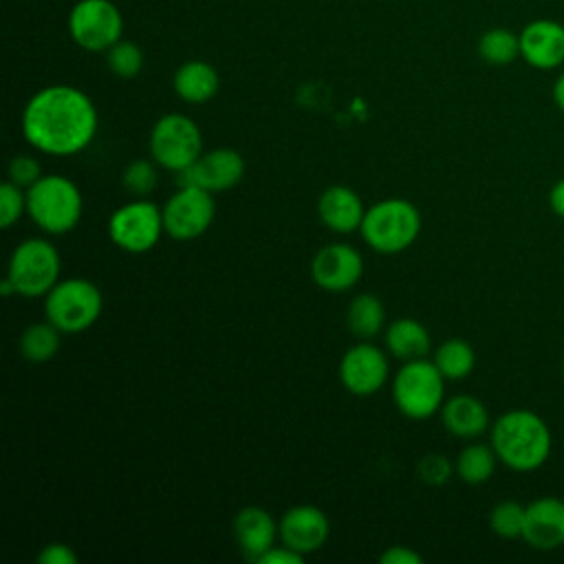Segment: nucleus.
Wrapping results in <instances>:
<instances>
[{"instance_id": "1", "label": "nucleus", "mask_w": 564, "mask_h": 564, "mask_svg": "<svg viewBox=\"0 0 564 564\" xmlns=\"http://www.w3.org/2000/svg\"><path fill=\"white\" fill-rule=\"evenodd\" d=\"M95 132V104L75 86H46L26 101L22 112L24 139L44 154H77L90 145Z\"/></svg>"}, {"instance_id": "2", "label": "nucleus", "mask_w": 564, "mask_h": 564, "mask_svg": "<svg viewBox=\"0 0 564 564\" xmlns=\"http://www.w3.org/2000/svg\"><path fill=\"white\" fill-rule=\"evenodd\" d=\"M491 447L502 465L513 471L540 469L553 447L546 421L533 410H509L491 423Z\"/></svg>"}, {"instance_id": "3", "label": "nucleus", "mask_w": 564, "mask_h": 564, "mask_svg": "<svg viewBox=\"0 0 564 564\" xmlns=\"http://www.w3.org/2000/svg\"><path fill=\"white\" fill-rule=\"evenodd\" d=\"M84 209L79 187L62 174H42L26 187V214L46 234L59 236L77 227Z\"/></svg>"}, {"instance_id": "4", "label": "nucleus", "mask_w": 564, "mask_h": 564, "mask_svg": "<svg viewBox=\"0 0 564 564\" xmlns=\"http://www.w3.org/2000/svg\"><path fill=\"white\" fill-rule=\"evenodd\" d=\"M359 231L370 249L399 253L419 238L421 212L405 198H386L366 209Z\"/></svg>"}, {"instance_id": "5", "label": "nucleus", "mask_w": 564, "mask_h": 564, "mask_svg": "<svg viewBox=\"0 0 564 564\" xmlns=\"http://www.w3.org/2000/svg\"><path fill=\"white\" fill-rule=\"evenodd\" d=\"M392 399L403 416L430 419L445 403V377L425 357L405 361L392 379Z\"/></svg>"}, {"instance_id": "6", "label": "nucleus", "mask_w": 564, "mask_h": 564, "mask_svg": "<svg viewBox=\"0 0 564 564\" xmlns=\"http://www.w3.org/2000/svg\"><path fill=\"white\" fill-rule=\"evenodd\" d=\"M104 308L101 291L86 278L59 280L44 295V315L62 333H82L90 328Z\"/></svg>"}, {"instance_id": "7", "label": "nucleus", "mask_w": 564, "mask_h": 564, "mask_svg": "<svg viewBox=\"0 0 564 564\" xmlns=\"http://www.w3.org/2000/svg\"><path fill=\"white\" fill-rule=\"evenodd\" d=\"M59 253L48 240L26 238L13 249L7 278L15 286L18 295L40 297L59 282Z\"/></svg>"}, {"instance_id": "8", "label": "nucleus", "mask_w": 564, "mask_h": 564, "mask_svg": "<svg viewBox=\"0 0 564 564\" xmlns=\"http://www.w3.org/2000/svg\"><path fill=\"white\" fill-rule=\"evenodd\" d=\"M150 154L156 165L176 174L203 154V134L187 115H163L150 130Z\"/></svg>"}, {"instance_id": "9", "label": "nucleus", "mask_w": 564, "mask_h": 564, "mask_svg": "<svg viewBox=\"0 0 564 564\" xmlns=\"http://www.w3.org/2000/svg\"><path fill=\"white\" fill-rule=\"evenodd\" d=\"M110 240L128 253H145L156 247L163 227V209L148 198H134L110 214Z\"/></svg>"}, {"instance_id": "10", "label": "nucleus", "mask_w": 564, "mask_h": 564, "mask_svg": "<svg viewBox=\"0 0 564 564\" xmlns=\"http://www.w3.org/2000/svg\"><path fill=\"white\" fill-rule=\"evenodd\" d=\"M68 33L90 53H106L123 35V15L112 0H79L68 15Z\"/></svg>"}, {"instance_id": "11", "label": "nucleus", "mask_w": 564, "mask_h": 564, "mask_svg": "<svg viewBox=\"0 0 564 564\" xmlns=\"http://www.w3.org/2000/svg\"><path fill=\"white\" fill-rule=\"evenodd\" d=\"M161 209L165 234L174 240H192L203 236L214 223L216 203L207 189L178 187Z\"/></svg>"}, {"instance_id": "12", "label": "nucleus", "mask_w": 564, "mask_h": 564, "mask_svg": "<svg viewBox=\"0 0 564 564\" xmlns=\"http://www.w3.org/2000/svg\"><path fill=\"white\" fill-rule=\"evenodd\" d=\"M245 176V159L231 148H216L200 154L192 165L176 172L178 187H200L223 192L238 185Z\"/></svg>"}, {"instance_id": "13", "label": "nucleus", "mask_w": 564, "mask_h": 564, "mask_svg": "<svg viewBox=\"0 0 564 564\" xmlns=\"http://www.w3.org/2000/svg\"><path fill=\"white\" fill-rule=\"evenodd\" d=\"M388 357L386 352L370 344L368 339H361L359 344L350 346L341 361H339V379L341 386L357 397H368L379 392L388 381Z\"/></svg>"}, {"instance_id": "14", "label": "nucleus", "mask_w": 564, "mask_h": 564, "mask_svg": "<svg viewBox=\"0 0 564 564\" xmlns=\"http://www.w3.org/2000/svg\"><path fill=\"white\" fill-rule=\"evenodd\" d=\"M361 275L364 258L352 245L346 242H330L311 260V278L324 291H348L361 280Z\"/></svg>"}, {"instance_id": "15", "label": "nucleus", "mask_w": 564, "mask_h": 564, "mask_svg": "<svg viewBox=\"0 0 564 564\" xmlns=\"http://www.w3.org/2000/svg\"><path fill=\"white\" fill-rule=\"evenodd\" d=\"M520 57L535 70H555L564 64V24L538 18L522 26Z\"/></svg>"}, {"instance_id": "16", "label": "nucleus", "mask_w": 564, "mask_h": 564, "mask_svg": "<svg viewBox=\"0 0 564 564\" xmlns=\"http://www.w3.org/2000/svg\"><path fill=\"white\" fill-rule=\"evenodd\" d=\"M278 533L282 544L293 551L308 555L324 546L330 533L326 513L315 505H295L286 509L278 522Z\"/></svg>"}, {"instance_id": "17", "label": "nucleus", "mask_w": 564, "mask_h": 564, "mask_svg": "<svg viewBox=\"0 0 564 564\" xmlns=\"http://www.w3.org/2000/svg\"><path fill=\"white\" fill-rule=\"evenodd\" d=\"M522 540L535 551H553L564 544V500L542 496L527 505Z\"/></svg>"}, {"instance_id": "18", "label": "nucleus", "mask_w": 564, "mask_h": 564, "mask_svg": "<svg viewBox=\"0 0 564 564\" xmlns=\"http://www.w3.org/2000/svg\"><path fill=\"white\" fill-rule=\"evenodd\" d=\"M278 524L262 507H242L234 516V538L245 560L260 562V557L275 546Z\"/></svg>"}, {"instance_id": "19", "label": "nucleus", "mask_w": 564, "mask_h": 564, "mask_svg": "<svg viewBox=\"0 0 564 564\" xmlns=\"http://www.w3.org/2000/svg\"><path fill=\"white\" fill-rule=\"evenodd\" d=\"M319 220L335 234H350L361 227L366 207L359 194L346 185H330L317 198Z\"/></svg>"}, {"instance_id": "20", "label": "nucleus", "mask_w": 564, "mask_h": 564, "mask_svg": "<svg viewBox=\"0 0 564 564\" xmlns=\"http://www.w3.org/2000/svg\"><path fill=\"white\" fill-rule=\"evenodd\" d=\"M445 430L458 438H478L491 427L485 403L471 394H456L441 408Z\"/></svg>"}, {"instance_id": "21", "label": "nucleus", "mask_w": 564, "mask_h": 564, "mask_svg": "<svg viewBox=\"0 0 564 564\" xmlns=\"http://www.w3.org/2000/svg\"><path fill=\"white\" fill-rule=\"evenodd\" d=\"M172 86H174V93L183 101L205 104L218 93L220 79L212 64H207L203 59H189L176 68Z\"/></svg>"}, {"instance_id": "22", "label": "nucleus", "mask_w": 564, "mask_h": 564, "mask_svg": "<svg viewBox=\"0 0 564 564\" xmlns=\"http://www.w3.org/2000/svg\"><path fill=\"white\" fill-rule=\"evenodd\" d=\"M386 346L397 359L412 361L423 359L430 352L432 339L421 322L412 317H399L386 328Z\"/></svg>"}, {"instance_id": "23", "label": "nucleus", "mask_w": 564, "mask_h": 564, "mask_svg": "<svg viewBox=\"0 0 564 564\" xmlns=\"http://www.w3.org/2000/svg\"><path fill=\"white\" fill-rule=\"evenodd\" d=\"M348 330L359 339H372L386 326L383 302L372 293H359L352 297L346 311Z\"/></svg>"}, {"instance_id": "24", "label": "nucleus", "mask_w": 564, "mask_h": 564, "mask_svg": "<svg viewBox=\"0 0 564 564\" xmlns=\"http://www.w3.org/2000/svg\"><path fill=\"white\" fill-rule=\"evenodd\" d=\"M496 463H498V456H496L491 443L489 445L469 443L460 449V454L454 463V469L463 482L482 485L494 476Z\"/></svg>"}, {"instance_id": "25", "label": "nucleus", "mask_w": 564, "mask_h": 564, "mask_svg": "<svg viewBox=\"0 0 564 564\" xmlns=\"http://www.w3.org/2000/svg\"><path fill=\"white\" fill-rule=\"evenodd\" d=\"M59 335L62 330L57 326H53L48 319L46 322H35V324H29L22 335H20V355L26 359V361H33V364H42V361H48L57 355L59 350Z\"/></svg>"}, {"instance_id": "26", "label": "nucleus", "mask_w": 564, "mask_h": 564, "mask_svg": "<svg viewBox=\"0 0 564 564\" xmlns=\"http://www.w3.org/2000/svg\"><path fill=\"white\" fill-rule=\"evenodd\" d=\"M432 361L445 379L458 381V379H465V377L471 375V370L476 366V352H474L471 344H467L465 339L452 337V339H445L434 350Z\"/></svg>"}, {"instance_id": "27", "label": "nucleus", "mask_w": 564, "mask_h": 564, "mask_svg": "<svg viewBox=\"0 0 564 564\" xmlns=\"http://www.w3.org/2000/svg\"><path fill=\"white\" fill-rule=\"evenodd\" d=\"M478 55L491 66H507L520 57V35L505 26L487 29L478 40Z\"/></svg>"}, {"instance_id": "28", "label": "nucleus", "mask_w": 564, "mask_h": 564, "mask_svg": "<svg viewBox=\"0 0 564 564\" xmlns=\"http://www.w3.org/2000/svg\"><path fill=\"white\" fill-rule=\"evenodd\" d=\"M524 511L527 507L516 502V500H502L498 502L491 513H489V527L498 538L505 540H513V538H522V529H524Z\"/></svg>"}, {"instance_id": "29", "label": "nucleus", "mask_w": 564, "mask_h": 564, "mask_svg": "<svg viewBox=\"0 0 564 564\" xmlns=\"http://www.w3.org/2000/svg\"><path fill=\"white\" fill-rule=\"evenodd\" d=\"M106 62L112 75L121 79H130L139 75V70L143 68V51L134 42L121 37L106 51Z\"/></svg>"}, {"instance_id": "30", "label": "nucleus", "mask_w": 564, "mask_h": 564, "mask_svg": "<svg viewBox=\"0 0 564 564\" xmlns=\"http://www.w3.org/2000/svg\"><path fill=\"white\" fill-rule=\"evenodd\" d=\"M154 163H156L154 159L152 161L134 159L121 172V183L134 198H145L148 194L154 192V187L159 183V174H156Z\"/></svg>"}, {"instance_id": "31", "label": "nucleus", "mask_w": 564, "mask_h": 564, "mask_svg": "<svg viewBox=\"0 0 564 564\" xmlns=\"http://www.w3.org/2000/svg\"><path fill=\"white\" fill-rule=\"evenodd\" d=\"M26 212V192L20 185L7 181L0 185V227L9 229Z\"/></svg>"}, {"instance_id": "32", "label": "nucleus", "mask_w": 564, "mask_h": 564, "mask_svg": "<svg viewBox=\"0 0 564 564\" xmlns=\"http://www.w3.org/2000/svg\"><path fill=\"white\" fill-rule=\"evenodd\" d=\"M452 471H456V469L449 463V458L443 456V454H427L416 465V476L425 485H432V487L445 485L452 478Z\"/></svg>"}, {"instance_id": "33", "label": "nucleus", "mask_w": 564, "mask_h": 564, "mask_svg": "<svg viewBox=\"0 0 564 564\" xmlns=\"http://www.w3.org/2000/svg\"><path fill=\"white\" fill-rule=\"evenodd\" d=\"M42 176L40 163L29 154H18L9 161V181L20 187H31Z\"/></svg>"}, {"instance_id": "34", "label": "nucleus", "mask_w": 564, "mask_h": 564, "mask_svg": "<svg viewBox=\"0 0 564 564\" xmlns=\"http://www.w3.org/2000/svg\"><path fill=\"white\" fill-rule=\"evenodd\" d=\"M37 562L40 564H77V553L64 542H51L40 551Z\"/></svg>"}, {"instance_id": "35", "label": "nucleus", "mask_w": 564, "mask_h": 564, "mask_svg": "<svg viewBox=\"0 0 564 564\" xmlns=\"http://www.w3.org/2000/svg\"><path fill=\"white\" fill-rule=\"evenodd\" d=\"M381 564H421L423 562V555L412 551L410 546H401V544H394L390 549H386L379 557Z\"/></svg>"}, {"instance_id": "36", "label": "nucleus", "mask_w": 564, "mask_h": 564, "mask_svg": "<svg viewBox=\"0 0 564 564\" xmlns=\"http://www.w3.org/2000/svg\"><path fill=\"white\" fill-rule=\"evenodd\" d=\"M304 557H306V555H302V553L293 551L291 546L282 544V546H271V549L260 557L258 564H302Z\"/></svg>"}, {"instance_id": "37", "label": "nucleus", "mask_w": 564, "mask_h": 564, "mask_svg": "<svg viewBox=\"0 0 564 564\" xmlns=\"http://www.w3.org/2000/svg\"><path fill=\"white\" fill-rule=\"evenodd\" d=\"M549 207L555 216L564 218V178H560L549 192Z\"/></svg>"}, {"instance_id": "38", "label": "nucleus", "mask_w": 564, "mask_h": 564, "mask_svg": "<svg viewBox=\"0 0 564 564\" xmlns=\"http://www.w3.org/2000/svg\"><path fill=\"white\" fill-rule=\"evenodd\" d=\"M553 101H555V106L564 112V70L555 77V84H553Z\"/></svg>"}, {"instance_id": "39", "label": "nucleus", "mask_w": 564, "mask_h": 564, "mask_svg": "<svg viewBox=\"0 0 564 564\" xmlns=\"http://www.w3.org/2000/svg\"><path fill=\"white\" fill-rule=\"evenodd\" d=\"M562 375H564V361H562Z\"/></svg>"}]
</instances>
